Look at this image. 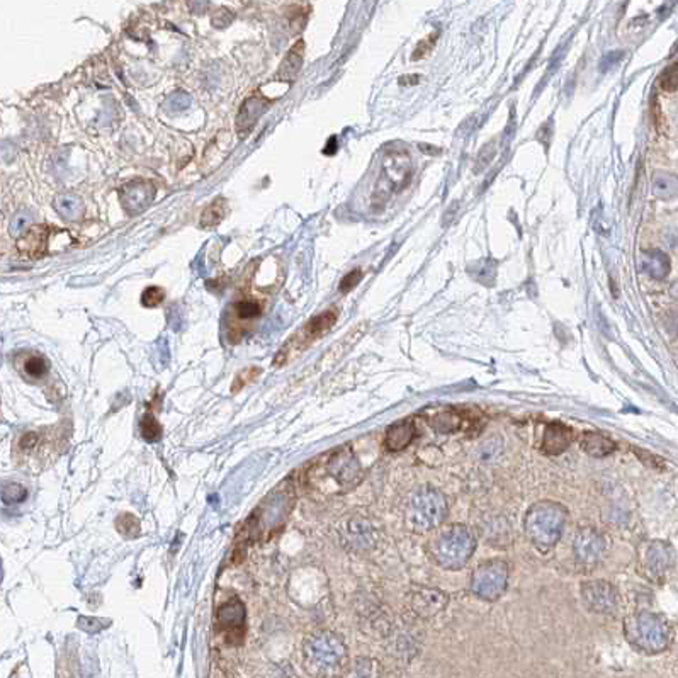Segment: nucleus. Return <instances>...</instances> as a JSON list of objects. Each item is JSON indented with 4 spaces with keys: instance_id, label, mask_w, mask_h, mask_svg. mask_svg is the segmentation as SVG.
Returning a JSON list of instances; mask_svg holds the SVG:
<instances>
[{
    "instance_id": "obj_26",
    "label": "nucleus",
    "mask_w": 678,
    "mask_h": 678,
    "mask_svg": "<svg viewBox=\"0 0 678 678\" xmlns=\"http://www.w3.org/2000/svg\"><path fill=\"white\" fill-rule=\"evenodd\" d=\"M140 427H141V437L146 440V442H157V440H160V437H162V427H160L158 420L155 418V415L151 412H146L145 415H143Z\"/></svg>"
},
{
    "instance_id": "obj_20",
    "label": "nucleus",
    "mask_w": 678,
    "mask_h": 678,
    "mask_svg": "<svg viewBox=\"0 0 678 678\" xmlns=\"http://www.w3.org/2000/svg\"><path fill=\"white\" fill-rule=\"evenodd\" d=\"M410 157L407 153H393L391 157L386 158L385 162V172L388 178L391 181L393 189H401V187L407 186V182L410 181Z\"/></svg>"
},
{
    "instance_id": "obj_24",
    "label": "nucleus",
    "mask_w": 678,
    "mask_h": 678,
    "mask_svg": "<svg viewBox=\"0 0 678 678\" xmlns=\"http://www.w3.org/2000/svg\"><path fill=\"white\" fill-rule=\"evenodd\" d=\"M21 364L19 369L28 379H41L50 371V364L39 354H26L19 357Z\"/></svg>"
},
{
    "instance_id": "obj_35",
    "label": "nucleus",
    "mask_w": 678,
    "mask_h": 678,
    "mask_svg": "<svg viewBox=\"0 0 678 678\" xmlns=\"http://www.w3.org/2000/svg\"><path fill=\"white\" fill-rule=\"evenodd\" d=\"M435 41H437V33H432L430 36H427L425 39H422V41L417 44V48H415L412 60H420V58L427 56L428 53L434 50Z\"/></svg>"
},
{
    "instance_id": "obj_13",
    "label": "nucleus",
    "mask_w": 678,
    "mask_h": 678,
    "mask_svg": "<svg viewBox=\"0 0 678 678\" xmlns=\"http://www.w3.org/2000/svg\"><path fill=\"white\" fill-rule=\"evenodd\" d=\"M218 622L226 632V641L240 642L245 632V609L238 599H231L218 610Z\"/></svg>"
},
{
    "instance_id": "obj_16",
    "label": "nucleus",
    "mask_w": 678,
    "mask_h": 678,
    "mask_svg": "<svg viewBox=\"0 0 678 678\" xmlns=\"http://www.w3.org/2000/svg\"><path fill=\"white\" fill-rule=\"evenodd\" d=\"M269 104L270 102L267 101L260 92H253L248 99H245L242 107H240L238 116H236V131L242 136L247 135L252 126H255L258 118L269 109Z\"/></svg>"
},
{
    "instance_id": "obj_10",
    "label": "nucleus",
    "mask_w": 678,
    "mask_h": 678,
    "mask_svg": "<svg viewBox=\"0 0 678 678\" xmlns=\"http://www.w3.org/2000/svg\"><path fill=\"white\" fill-rule=\"evenodd\" d=\"M582 599L583 604L595 614H614L619 607L617 588L605 580H592L583 583Z\"/></svg>"
},
{
    "instance_id": "obj_30",
    "label": "nucleus",
    "mask_w": 678,
    "mask_h": 678,
    "mask_svg": "<svg viewBox=\"0 0 678 678\" xmlns=\"http://www.w3.org/2000/svg\"><path fill=\"white\" fill-rule=\"evenodd\" d=\"M373 530L369 527V522H357L354 524V532H352V537H354V542L359 544V546L368 547L373 546Z\"/></svg>"
},
{
    "instance_id": "obj_11",
    "label": "nucleus",
    "mask_w": 678,
    "mask_h": 678,
    "mask_svg": "<svg viewBox=\"0 0 678 678\" xmlns=\"http://www.w3.org/2000/svg\"><path fill=\"white\" fill-rule=\"evenodd\" d=\"M327 471L342 488H350L360 478V466L349 447L333 450L327 461Z\"/></svg>"
},
{
    "instance_id": "obj_39",
    "label": "nucleus",
    "mask_w": 678,
    "mask_h": 678,
    "mask_svg": "<svg viewBox=\"0 0 678 678\" xmlns=\"http://www.w3.org/2000/svg\"><path fill=\"white\" fill-rule=\"evenodd\" d=\"M335 151H337V138L332 136V138H330L328 145L325 146L323 153H325V155H332V153H335Z\"/></svg>"
},
{
    "instance_id": "obj_4",
    "label": "nucleus",
    "mask_w": 678,
    "mask_h": 678,
    "mask_svg": "<svg viewBox=\"0 0 678 678\" xmlns=\"http://www.w3.org/2000/svg\"><path fill=\"white\" fill-rule=\"evenodd\" d=\"M476 550V535L467 525L450 524L428 542L432 560L444 570H461Z\"/></svg>"
},
{
    "instance_id": "obj_27",
    "label": "nucleus",
    "mask_w": 678,
    "mask_h": 678,
    "mask_svg": "<svg viewBox=\"0 0 678 678\" xmlns=\"http://www.w3.org/2000/svg\"><path fill=\"white\" fill-rule=\"evenodd\" d=\"M644 269L654 278H664L668 274V269H670V264H668V258L663 253L653 252L651 255L644 257Z\"/></svg>"
},
{
    "instance_id": "obj_19",
    "label": "nucleus",
    "mask_w": 678,
    "mask_h": 678,
    "mask_svg": "<svg viewBox=\"0 0 678 678\" xmlns=\"http://www.w3.org/2000/svg\"><path fill=\"white\" fill-rule=\"evenodd\" d=\"M303 58H305V41L300 39V41L288 51L283 64L279 65L278 74L274 75L275 82H293V80L296 79V75L300 74Z\"/></svg>"
},
{
    "instance_id": "obj_12",
    "label": "nucleus",
    "mask_w": 678,
    "mask_h": 678,
    "mask_svg": "<svg viewBox=\"0 0 678 678\" xmlns=\"http://www.w3.org/2000/svg\"><path fill=\"white\" fill-rule=\"evenodd\" d=\"M573 552L578 563L585 566L597 565L605 552L604 535L592 527L580 529L573 542Z\"/></svg>"
},
{
    "instance_id": "obj_1",
    "label": "nucleus",
    "mask_w": 678,
    "mask_h": 678,
    "mask_svg": "<svg viewBox=\"0 0 678 678\" xmlns=\"http://www.w3.org/2000/svg\"><path fill=\"white\" fill-rule=\"evenodd\" d=\"M64 437L61 427L28 430L16 437L12 444V457L16 466L33 472L51 466L64 450Z\"/></svg>"
},
{
    "instance_id": "obj_40",
    "label": "nucleus",
    "mask_w": 678,
    "mask_h": 678,
    "mask_svg": "<svg viewBox=\"0 0 678 678\" xmlns=\"http://www.w3.org/2000/svg\"><path fill=\"white\" fill-rule=\"evenodd\" d=\"M0 422H2V410H0Z\"/></svg>"
},
{
    "instance_id": "obj_34",
    "label": "nucleus",
    "mask_w": 678,
    "mask_h": 678,
    "mask_svg": "<svg viewBox=\"0 0 678 678\" xmlns=\"http://www.w3.org/2000/svg\"><path fill=\"white\" fill-rule=\"evenodd\" d=\"M24 498H26V488H22L21 485L12 483L2 492V500L7 503V505H12V503H21Z\"/></svg>"
},
{
    "instance_id": "obj_31",
    "label": "nucleus",
    "mask_w": 678,
    "mask_h": 678,
    "mask_svg": "<svg viewBox=\"0 0 678 678\" xmlns=\"http://www.w3.org/2000/svg\"><path fill=\"white\" fill-rule=\"evenodd\" d=\"M659 86H662L663 91L667 92H677L678 87V65L672 64L670 66L663 70V74L659 75Z\"/></svg>"
},
{
    "instance_id": "obj_33",
    "label": "nucleus",
    "mask_w": 678,
    "mask_h": 678,
    "mask_svg": "<svg viewBox=\"0 0 678 678\" xmlns=\"http://www.w3.org/2000/svg\"><path fill=\"white\" fill-rule=\"evenodd\" d=\"M354 678H378V663L373 659L360 658L355 664Z\"/></svg>"
},
{
    "instance_id": "obj_25",
    "label": "nucleus",
    "mask_w": 678,
    "mask_h": 678,
    "mask_svg": "<svg viewBox=\"0 0 678 678\" xmlns=\"http://www.w3.org/2000/svg\"><path fill=\"white\" fill-rule=\"evenodd\" d=\"M225 216H226V201L220 198V199L213 201V203L204 209L203 214H201L199 226L203 230L214 228V226H218L223 220H225Z\"/></svg>"
},
{
    "instance_id": "obj_22",
    "label": "nucleus",
    "mask_w": 678,
    "mask_h": 678,
    "mask_svg": "<svg viewBox=\"0 0 678 678\" xmlns=\"http://www.w3.org/2000/svg\"><path fill=\"white\" fill-rule=\"evenodd\" d=\"M338 318V313H337V310H328V311H323V313L318 315V316H315V318H311L310 321H308L306 323V327L303 328V332H301V337H303V340H305V345L306 343H311L313 340H316V338L323 335V333H327L330 328L333 327V325H335V321Z\"/></svg>"
},
{
    "instance_id": "obj_2",
    "label": "nucleus",
    "mask_w": 678,
    "mask_h": 678,
    "mask_svg": "<svg viewBox=\"0 0 678 678\" xmlns=\"http://www.w3.org/2000/svg\"><path fill=\"white\" fill-rule=\"evenodd\" d=\"M347 662V646L332 631H316L303 644V664L315 678H333Z\"/></svg>"
},
{
    "instance_id": "obj_3",
    "label": "nucleus",
    "mask_w": 678,
    "mask_h": 678,
    "mask_svg": "<svg viewBox=\"0 0 678 678\" xmlns=\"http://www.w3.org/2000/svg\"><path fill=\"white\" fill-rule=\"evenodd\" d=\"M568 510L565 505L551 500L537 502L527 510L524 519V530L529 541L539 551L547 552L560 542L565 532Z\"/></svg>"
},
{
    "instance_id": "obj_6",
    "label": "nucleus",
    "mask_w": 678,
    "mask_h": 678,
    "mask_svg": "<svg viewBox=\"0 0 678 678\" xmlns=\"http://www.w3.org/2000/svg\"><path fill=\"white\" fill-rule=\"evenodd\" d=\"M449 505L444 493L434 486L423 485L410 495L407 507L408 527L415 532H427L444 524Z\"/></svg>"
},
{
    "instance_id": "obj_37",
    "label": "nucleus",
    "mask_w": 678,
    "mask_h": 678,
    "mask_svg": "<svg viewBox=\"0 0 678 678\" xmlns=\"http://www.w3.org/2000/svg\"><path fill=\"white\" fill-rule=\"evenodd\" d=\"M168 102H171V109L173 111H181V109H186L187 106H189V96H187V93L184 92H176V93H172L171 97H168Z\"/></svg>"
},
{
    "instance_id": "obj_18",
    "label": "nucleus",
    "mask_w": 678,
    "mask_h": 678,
    "mask_svg": "<svg viewBox=\"0 0 678 678\" xmlns=\"http://www.w3.org/2000/svg\"><path fill=\"white\" fill-rule=\"evenodd\" d=\"M571 444V428L565 423L552 422L544 430L542 439V452L546 454H561L568 449Z\"/></svg>"
},
{
    "instance_id": "obj_7",
    "label": "nucleus",
    "mask_w": 678,
    "mask_h": 678,
    "mask_svg": "<svg viewBox=\"0 0 678 678\" xmlns=\"http://www.w3.org/2000/svg\"><path fill=\"white\" fill-rule=\"evenodd\" d=\"M508 585V565L503 560H488L472 571L470 588L476 597L495 602L503 595Z\"/></svg>"
},
{
    "instance_id": "obj_5",
    "label": "nucleus",
    "mask_w": 678,
    "mask_h": 678,
    "mask_svg": "<svg viewBox=\"0 0 678 678\" xmlns=\"http://www.w3.org/2000/svg\"><path fill=\"white\" fill-rule=\"evenodd\" d=\"M624 636L637 651L658 654L667 649L670 641V627L663 615L636 612L624 619Z\"/></svg>"
},
{
    "instance_id": "obj_38",
    "label": "nucleus",
    "mask_w": 678,
    "mask_h": 678,
    "mask_svg": "<svg viewBox=\"0 0 678 678\" xmlns=\"http://www.w3.org/2000/svg\"><path fill=\"white\" fill-rule=\"evenodd\" d=\"M418 80H420V77H418V75H405V77H401L400 79V86H417L418 84Z\"/></svg>"
},
{
    "instance_id": "obj_8",
    "label": "nucleus",
    "mask_w": 678,
    "mask_h": 678,
    "mask_svg": "<svg viewBox=\"0 0 678 678\" xmlns=\"http://www.w3.org/2000/svg\"><path fill=\"white\" fill-rule=\"evenodd\" d=\"M675 565V550L670 542L651 541L641 555V570L649 580H663Z\"/></svg>"
},
{
    "instance_id": "obj_23",
    "label": "nucleus",
    "mask_w": 678,
    "mask_h": 678,
    "mask_svg": "<svg viewBox=\"0 0 678 678\" xmlns=\"http://www.w3.org/2000/svg\"><path fill=\"white\" fill-rule=\"evenodd\" d=\"M582 447L593 457H605L614 452L615 444L609 437L597 434V432H588V434L582 437Z\"/></svg>"
},
{
    "instance_id": "obj_21",
    "label": "nucleus",
    "mask_w": 678,
    "mask_h": 678,
    "mask_svg": "<svg viewBox=\"0 0 678 678\" xmlns=\"http://www.w3.org/2000/svg\"><path fill=\"white\" fill-rule=\"evenodd\" d=\"M417 430L413 422H398L386 430L385 444L390 450H403L413 442Z\"/></svg>"
},
{
    "instance_id": "obj_14",
    "label": "nucleus",
    "mask_w": 678,
    "mask_h": 678,
    "mask_svg": "<svg viewBox=\"0 0 678 678\" xmlns=\"http://www.w3.org/2000/svg\"><path fill=\"white\" fill-rule=\"evenodd\" d=\"M447 595L437 588H420L410 595V607L418 617L432 619L447 605Z\"/></svg>"
},
{
    "instance_id": "obj_17",
    "label": "nucleus",
    "mask_w": 678,
    "mask_h": 678,
    "mask_svg": "<svg viewBox=\"0 0 678 678\" xmlns=\"http://www.w3.org/2000/svg\"><path fill=\"white\" fill-rule=\"evenodd\" d=\"M48 240H50L48 226H31L17 242V250L24 258H41L48 252Z\"/></svg>"
},
{
    "instance_id": "obj_9",
    "label": "nucleus",
    "mask_w": 678,
    "mask_h": 678,
    "mask_svg": "<svg viewBox=\"0 0 678 678\" xmlns=\"http://www.w3.org/2000/svg\"><path fill=\"white\" fill-rule=\"evenodd\" d=\"M262 315V305L255 300H238L228 308L226 337L231 343H238L252 330V323Z\"/></svg>"
},
{
    "instance_id": "obj_28",
    "label": "nucleus",
    "mask_w": 678,
    "mask_h": 678,
    "mask_svg": "<svg viewBox=\"0 0 678 678\" xmlns=\"http://www.w3.org/2000/svg\"><path fill=\"white\" fill-rule=\"evenodd\" d=\"M116 529L119 530V534L124 535V537H136L140 535V522L135 515L131 514H121L116 519Z\"/></svg>"
},
{
    "instance_id": "obj_15",
    "label": "nucleus",
    "mask_w": 678,
    "mask_h": 678,
    "mask_svg": "<svg viewBox=\"0 0 678 678\" xmlns=\"http://www.w3.org/2000/svg\"><path fill=\"white\" fill-rule=\"evenodd\" d=\"M155 198L153 184L146 181H135L126 184L119 191V199L126 213H141Z\"/></svg>"
},
{
    "instance_id": "obj_32",
    "label": "nucleus",
    "mask_w": 678,
    "mask_h": 678,
    "mask_svg": "<svg viewBox=\"0 0 678 678\" xmlns=\"http://www.w3.org/2000/svg\"><path fill=\"white\" fill-rule=\"evenodd\" d=\"M163 300H165V291L162 288H157V285H150V288H146L141 296L143 306H146V308L158 306Z\"/></svg>"
},
{
    "instance_id": "obj_36",
    "label": "nucleus",
    "mask_w": 678,
    "mask_h": 678,
    "mask_svg": "<svg viewBox=\"0 0 678 678\" xmlns=\"http://www.w3.org/2000/svg\"><path fill=\"white\" fill-rule=\"evenodd\" d=\"M360 279H363V270H360V269L350 270L349 274H347L345 278L340 280V285H338V289H340V293H343V294L349 293L355 288L357 284L360 283Z\"/></svg>"
},
{
    "instance_id": "obj_29",
    "label": "nucleus",
    "mask_w": 678,
    "mask_h": 678,
    "mask_svg": "<svg viewBox=\"0 0 678 678\" xmlns=\"http://www.w3.org/2000/svg\"><path fill=\"white\" fill-rule=\"evenodd\" d=\"M56 209H58V213L64 214V216L69 218V220H77L80 214H82V203H80L79 199L65 196V198L58 199Z\"/></svg>"
}]
</instances>
